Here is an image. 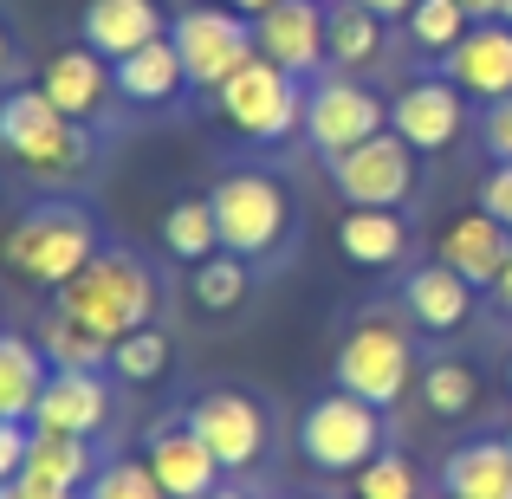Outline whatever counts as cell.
<instances>
[{"mask_svg":"<svg viewBox=\"0 0 512 499\" xmlns=\"http://www.w3.org/2000/svg\"><path fill=\"white\" fill-rule=\"evenodd\" d=\"M338 253L363 273H389L409 253V221L396 208H350L338 221Z\"/></svg>","mask_w":512,"mask_h":499,"instance_id":"obj_21","label":"cell"},{"mask_svg":"<svg viewBox=\"0 0 512 499\" xmlns=\"http://www.w3.org/2000/svg\"><path fill=\"white\" fill-rule=\"evenodd\" d=\"M188 428L214 448V461H221L227 474H247L266 454V441H273V422H266V409L247 389H201V396L188 402Z\"/></svg>","mask_w":512,"mask_h":499,"instance_id":"obj_11","label":"cell"},{"mask_svg":"<svg viewBox=\"0 0 512 499\" xmlns=\"http://www.w3.org/2000/svg\"><path fill=\"white\" fill-rule=\"evenodd\" d=\"M221 7H234V13H247V20H260V13L279 7V0H221Z\"/></svg>","mask_w":512,"mask_h":499,"instance_id":"obj_40","label":"cell"},{"mask_svg":"<svg viewBox=\"0 0 512 499\" xmlns=\"http://www.w3.org/2000/svg\"><path fill=\"white\" fill-rule=\"evenodd\" d=\"M422 402H428V415H467L480 402V376L467 370V363H428L422 370Z\"/></svg>","mask_w":512,"mask_h":499,"instance_id":"obj_32","label":"cell"},{"mask_svg":"<svg viewBox=\"0 0 512 499\" xmlns=\"http://www.w3.org/2000/svg\"><path fill=\"white\" fill-rule=\"evenodd\" d=\"M512 260V227L493 221L487 208H467L441 227V266H454L461 279H474V292H493Z\"/></svg>","mask_w":512,"mask_h":499,"instance_id":"obj_15","label":"cell"},{"mask_svg":"<svg viewBox=\"0 0 512 499\" xmlns=\"http://www.w3.org/2000/svg\"><path fill=\"white\" fill-rule=\"evenodd\" d=\"M299 454L318 474H363V467L383 454V409L350 389H331V396L305 402L299 415Z\"/></svg>","mask_w":512,"mask_h":499,"instance_id":"obj_5","label":"cell"},{"mask_svg":"<svg viewBox=\"0 0 512 499\" xmlns=\"http://www.w3.org/2000/svg\"><path fill=\"white\" fill-rule=\"evenodd\" d=\"M441 72H448L467 98H487V104L512 98V26L506 20H474L467 39L441 59Z\"/></svg>","mask_w":512,"mask_h":499,"instance_id":"obj_16","label":"cell"},{"mask_svg":"<svg viewBox=\"0 0 512 499\" xmlns=\"http://www.w3.org/2000/svg\"><path fill=\"white\" fill-rule=\"evenodd\" d=\"M169 39H175V52H182L188 85L208 91V98L253 59V52H260L253 46V20L234 13V7H188V13H175Z\"/></svg>","mask_w":512,"mask_h":499,"instance_id":"obj_8","label":"cell"},{"mask_svg":"<svg viewBox=\"0 0 512 499\" xmlns=\"http://www.w3.org/2000/svg\"><path fill=\"white\" fill-rule=\"evenodd\" d=\"M0 260L39 292H59L98 260V221L78 201H33L20 221L0 234Z\"/></svg>","mask_w":512,"mask_h":499,"instance_id":"obj_1","label":"cell"},{"mask_svg":"<svg viewBox=\"0 0 512 499\" xmlns=\"http://www.w3.org/2000/svg\"><path fill=\"white\" fill-rule=\"evenodd\" d=\"M402 305H409V325L428 331V337H448L467 325V312H474V279H461L454 266H415L409 279H402Z\"/></svg>","mask_w":512,"mask_h":499,"instance_id":"obj_20","label":"cell"},{"mask_svg":"<svg viewBox=\"0 0 512 499\" xmlns=\"http://www.w3.org/2000/svg\"><path fill=\"white\" fill-rule=\"evenodd\" d=\"M78 39L104 59H130L150 39H163V7L156 0H85V20H78Z\"/></svg>","mask_w":512,"mask_h":499,"instance_id":"obj_19","label":"cell"},{"mask_svg":"<svg viewBox=\"0 0 512 499\" xmlns=\"http://www.w3.org/2000/svg\"><path fill=\"white\" fill-rule=\"evenodd\" d=\"M389 130L409 143L415 156H441L461 143L467 130V91L454 78H415L389 98Z\"/></svg>","mask_w":512,"mask_h":499,"instance_id":"obj_13","label":"cell"},{"mask_svg":"<svg viewBox=\"0 0 512 499\" xmlns=\"http://www.w3.org/2000/svg\"><path fill=\"white\" fill-rule=\"evenodd\" d=\"M111 422V383L104 370H52L46 396L33 409V428H52V435H98Z\"/></svg>","mask_w":512,"mask_h":499,"instance_id":"obj_17","label":"cell"},{"mask_svg":"<svg viewBox=\"0 0 512 499\" xmlns=\"http://www.w3.org/2000/svg\"><path fill=\"white\" fill-rule=\"evenodd\" d=\"M117 91H124L130 104H175L188 91V72H182V52H175V39H150L143 52H130V59H117Z\"/></svg>","mask_w":512,"mask_h":499,"instance_id":"obj_24","label":"cell"},{"mask_svg":"<svg viewBox=\"0 0 512 499\" xmlns=\"http://www.w3.org/2000/svg\"><path fill=\"white\" fill-rule=\"evenodd\" d=\"M383 26L370 7H357V0H338L331 7V65H344V72H363V65L383 59Z\"/></svg>","mask_w":512,"mask_h":499,"instance_id":"obj_27","label":"cell"},{"mask_svg":"<svg viewBox=\"0 0 512 499\" xmlns=\"http://www.w3.org/2000/svg\"><path fill=\"white\" fill-rule=\"evenodd\" d=\"M480 137H487V156H493V163H512V98L487 104V124H480Z\"/></svg>","mask_w":512,"mask_h":499,"instance_id":"obj_36","label":"cell"},{"mask_svg":"<svg viewBox=\"0 0 512 499\" xmlns=\"http://www.w3.org/2000/svg\"><path fill=\"white\" fill-rule=\"evenodd\" d=\"M331 188H338L350 208H402L415 195V150L396 130H383V137L331 156Z\"/></svg>","mask_w":512,"mask_h":499,"instance_id":"obj_10","label":"cell"},{"mask_svg":"<svg viewBox=\"0 0 512 499\" xmlns=\"http://www.w3.org/2000/svg\"><path fill=\"white\" fill-rule=\"evenodd\" d=\"M85 499H169V493L156 487L150 461H104L98 480L85 487Z\"/></svg>","mask_w":512,"mask_h":499,"instance_id":"obj_33","label":"cell"},{"mask_svg":"<svg viewBox=\"0 0 512 499\" xmlns=\"http://www.w3.org/2000/svg\"><path fill=\"white\" fill-rule=\"evenodd\" d=\"M383 130H389V98H376L363 78L331 72L305 91V137L325 156H344V150H357V143L383 137Z\"/></svg>","mask_w":512,"mask_h":499,"instance_id":"obj_9","label":"cell"},{"mask_svg":"<svg viewBox=\"0 0 512 499\" xmlns=\"http://www.w3.org/2000/svg\"><path fill=\"white\" fill-rule=\"evenodd\" d=\"M357 7H370L376 20H409V13L422 7V0H357Z\"/></svg>","mask_w":512,"mask_h":499,"instance_id":"obj_39","label":"cell"},{"mask_svg":"<svg viewBox=\"0 0 512 499\" xmlns=\"http://www.w3.org/2000/svg\"><path fill=\"white\" fill-rule=\"evenodd\" d=\"M39 350H46L52 370H111V337H98L91 325L65 318L59 305H52L46 325H39Z\"/></svg>","mask_w":512,"mask_h":499,"instance_id":"obj_26","label":"cell"},{"mask_svg":"<svg viewBox=\"0 0 512 499\" xmlns=\"http://www.w3.org/2000/svg\"><path fill=\"white\" fill-rule=\"evenodd\" d=\"M500 20H506V26H512V0H500Z\"/></svg>","mask_w":512,"mask_h":499,"instance_id":"obj_45","label":"cell"},{"mask_svg":"<svg viewBox=\"0 0 512 499\" xmlns=\"http://www.w3.org/2000/svg\"><path fill=\"white\" fill-rule=\"evenodd\" d=\"M0 499H85V493H72V487H52V480H39V474H13L7 487H0Z\"/></svg>","mask_w":512,"mask_h":499,"instance_id":"obj_38","label":"cell"},{"mask_svg":"<svg viewBox=\"0 0 512 499\" xmlns=\"http://www.w3.org/2000/svg\"><path fill=\"white\" fill-rule=\"evenodd\" d=\"M331 370H338V389L376 402V409H389V402L409 389V376H415L409 325H396V318H363V325H350Z\"/></svg>","mask_w":512,"mask_h":499,"instance_id":"obj_7","label":"cell"},{"mask_svg":"<svg viewBox=\"0 0 512 499\" xmlns=\"http://www.w3.org/2000/svg\"><path fill=\"white\" fill-rule=\"evenodd\" d=\"M506 441H512V435H506Z\"/></svg>","mask_w":512,"mask_h":499,"instance_id":"obj_47","label":"cell"},{"mask_svg":"<svg viewBox=\"0 0 512 499\" xmlns=\"http://www.w3.org/2000/svg\"><path fill=\"white\" fill-rule=\"evenodd\" d=\"M0 150L39 182H72L91 163V137L78 117H65L46 91H7L0 98Z\"/></svg>","mask_w":512,"mask_h":499,"instance_id":"obj_3","label":"cell"},{"mask_svg":"<svg viewBox=\"0 0 512 499\" xmlns=\"http://www.w3.org/2000/svg\"><path fill=\"white\" fill-rule=\"evenodd\" d=\"M506 383H512V363H506Z\"/></svg>","mask_w":512,"mask_h":499,"instance_id":"obj_46","label":"cell"},{"mask_svg":"<svg viewBox=\"0 0 512 499\" xmlns=\"http://www.w3.org/2000/svg\"><path fill=\"white\" fill-rule=\"evenodd\" d=\"M467 26H474V13L461 7V0H422V7L409 13V33L422 52H435V59H448L454 46L467 39Z\"/></svg>","mask_w":512,"mask_h":499,"instance_id":"obj_31","label":"cell"},{"mask_svg":"<svg viewBox=\"0 0 512 499\" xmlns=\"http://www.w3.org/2000/svg\"><path fill=\"white\" fill-rule=\"evenodd\" d=\"M357 480V499H415V467L402 461V454H376Z\"/></svg>","mask_w":512,"mask_h":499,"instance_id":"obj_34","label":"cell"},{"mask_svg":"<svg viewBox=\"0 0 512 499\" xmlns=\"http://www.w3.org/2000/svg\"><path fill=\"white\" fill-rule=\"evenodd\" d=\"M46 383H52V363L39 350V337L0 331V422H33Z\"/></svg>","mask_w":512,"mask_h":499,"instance_id":"obj_22","label":"cell"},{"mask_svg":"<svg viewBox=\"0 0 512 499\" xmlns=\"http://www.w3.org/2000/svg\"><path fill=\"white\" fill-rule=\"evenodd\" d=\"M98 454H91L85 435H52V428H33V448H26V474L52 480V487H72L85 493L91 480H98Z\"/></svg>","mask_w":512,"mask_h":499,"instance_id":"obj_25","label":"cell"},{"mask_svg":"<svg viewBox=\"0 0 512 499\" xmlns=\"http://www.w3.org/2000/svg\"><path fill=\"white\" fill-rule=\"evenodd\" d=\"M59 305L65 318H78V325H91L98 337H130L143 325H156V273L137 260L130 247H98V260L85 266V273L72 279V286H59Z\"/></svg>","mask_w":512,"mask_h":499,"instance_id":"obj_2","label":"cell"},{"mask_svg":"<svg viewBox=\"0 0 512 499\" xmlns=\"http://www.w3.org/2000/svg\"><path fill=\"white\" fill-rule=\"evenodd\" d=\"M163 247L175 253V260H188V266L214 260V247H221V227H214V201H208V195H182V201L163 214Z\"/></svg>","mask_w":512,"mask_h":499,"instance_id":"obj_28","label":"cell"},{"mask_svg":"<svg viewBox=\"0 0 512 499\" xmlns=\"http://www.w3.org/2000/svg\"><path fill=\"white\" fill-rule=\"evenodd\" d=\"M467 13H474V20H500V0H461Z\"/></svg>","mask_w":512,"mask_h":499,"instance_id":"obj_41","label":"cell"},{"mask_svg":"<svg viewBox=\"0 0 512 499\" xmlns=\"http://www.w3.org/2000/svg\"><path fill=\"white\" fill-rule=\"evenodd\" d=\"M208 499H253V493H240V487H221V493H208Z\"/></svg>","mask_w":512,"mask_h":499,"instance_id":"obj_44","label":"cell"},{"mask_svg":"<svg viewBox=\"0 0 512 499\" xmlns=\"http://www.w3.org/2000/svg\"><path fill=\"white\" fill-rule=\"evenodd\" d=\"M26 448H33V422H0V487L26 474Z\"/></svg>","mask_w":512,"mask_h":499,"instance_id":"obj_35","label":"cell"},{"mask_svg":"<svg viewBox=\"0 0 512 499\" xmlns=\"http://www.w3.org/2000/svg\"><path fill=\"white\" fill-rule=\"evenodd\" d=\"M214 227H221V253H240V260H266V253L286 247L292 234V195L279 175L266 169H240L214 182Z\"/></svg>","mask_w":512,"mask_h":499,"instance_id":"obj_4","label":"cell"},{"mask_svg":"<svg viewBox=\"0 0 512 499\" xmlns=\"http://www.w3.org/2000/svg\"><path fill=\"white\" fill-rule=\"evenodd\" d=\"M188 292H195L201 312H240V305H247V292H253V273H247V260H240V253H214V260L195 266Z\"/></svg>","mask_w":512,"mask_h":499,"instance_id":"obj_29","label":"cell"},{"mask_svg":"<svg viewBox=\"0 0 512 499\" xmlns=\"http://www.w3.org/2000/svg\"><path fill=\"white\" fill-rule=\"evenodd\" d=\"M214 111L247 143H279V137H292V130H305V78L279 72L273 59L253 52V59L214 91Z\"/></svg>","mask_w":512,"mask_h":499,"instance_id":"obj_6","label":"cell"},{"mask_svg":"<svg viewBox=\"0 0 512 499\" xmlns=\"http://www.w3.org/2000/svg\"><path fill=\"white\" fill-rule=\"evenodd\" d=\"M169 357H175L169 331L163 325H143V331H130V337H117V344H111V376H117V383H156V376L169 370Z\"/></svg>","mask_w":512,"mask_h":499,"instance_id":"obj_30","label":"cell"},{"mask_svg":"<svg viewBox=\"0 0 512 499\" xmlns=\"http://www.w3.org/2000/svg\"><path fill=\"white\" fill-rule=\"evenodd\" d=\"M441 493L448 499H512V441H467L441 467Z\"/></svg>","mask_w":512,"mask_h":499,"instance_id":"obj_23","label":"cell"},{"mask_svg":"<svg viewBox=\"0 0 512 499\" xmlns=\"http://www.w3.org/2000/svg\"><path fill=\"white\" fill-rule=\"evenodd\" d=\"M480 208L512 227V163H493V175L480 182Z\"/></svg>","mask_w":512,"mask_h":499,"instance_id":"obj_37","label":"cell"},{"mask_svg":"<svg viewBox=\"0 0 512 499\" xmlns=\"http://www.w3.org/2000/svg\"><path fill=\"white\" fill-rule=\"evenodd\" d=\"M143 461H150L156 487L169 499H208V493H221V474H227L188 422H156L150 441H143Z\"/></svg>","mask_w":512,"mask_h":499,"instance_id":"obj_14","label":"cell"},{"mask_svg":"<svg viewBox=\"0 0 512 499\" xmlns=\"http://www.w3.org/2000/svg\"><path fill=\"white\" fill-rule=\"evenodd\" d=\"M7 65H13V46H7V26H0V78H7Z\"/></svg>","mask_w":512,"mask_h":499,"instance_id":"obj_43","label":"cell"},{"mask_svg":"<svg viewBox=\"0 0 512 499\" xmlns=\"http://www.w3.org/2000/svg\"><path fill=\"white\" fill-rule=\"evenodd\" d=\"M253 46L260 59H273L292 78H318V65L331 59V7L325 0H279L253 20Z\"/></svg>","mask_w":512,"mask_h":499,"instance_id":"obj_12","label":"cell"},{"mask_svg":"<svg viewBox=\"0 0 512 499\" xmlns=\"http://www.w3.org/2000/svg\"><path fill=\"white\" fill-rule=\"evenodd\" d=\"M111 85H117V65L104 59V52H91V46L52 52V59H46V72H39V91H46V98L59 104L65 117H78V124H91V117L104 111Z\"/></svg>","mask_w":512,"mask_h":499,"instance_id":"obj_18","label":"cell"},{"mask_svg":"<svg viewBox=\"0 0 512 499\" xmlns=\"http://www.w3.org/2000/svg\"><path fill=\"white\" fill-rule=\"evenodd\" d=\"M493 299H500V305H506V312H512V260H506V273H500V286H493Z\"/></svg>","mask_w":512,"mask_h":499,"instance_id":"obj_42","label":"cell"}]
</instances>
